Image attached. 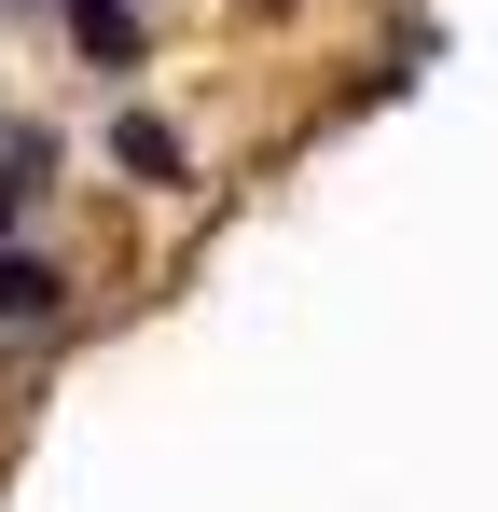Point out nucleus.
<instances>
[{
	"label": "nucleus",
	"mask_w": 498,
	"mask_h": 512,
	"mask_svg": "<svg viewBox=\"0 0 498 512\" xmlns=\"http://www.w3.org/2000/svg\"><path fill=\"white\" fill-rule=\"evenodd\" d=\"M111 167L139 180V194H180V180H194V139H180L166 111H111Z\"/></svg>",
	"instance_id": "nucleus-1"
},
{
	"label": "nucleus",
	"mask_w": 498,
	"mask_h": 512,
	"mask_svg": "<svg viewBox=\"0 0 498 512\" xmlns=\"http://www.w3.org/2000/svg\"><path fill=\"white\" fill-rule=\"evenodd\" d=\"M56 319H70L56 250H14V236H0V333H56Z\"/></svg>",
	"instance_id": "nucleus-2"
},
{
	"label": "nucleus",
	"mask_w": 498,
	"mask_h": 512,
	"mask_svg": "<svg viewBox=\"0 0 498 512\" xmlns=\"http://www.w3.org/2000/svg\"><path fill=\"white\" fill-rule=\"evenodd\" d=\"M56 14H70V42L97 70H139V56H153V42H139V0H56Z\"/></svg>",
	"instance_id": "nucleus-3"
},
{
	"label": "nucleus",
	"mask_w": 498,
	"mask_h": 512,
	"mask_svg": "<svg viewBox=\"0 0 498 512\" xmlns=\"http://www.w3.org/2000/svg\"><path fill=\"white\" fill-rule=\"evenodd\" d=\"M28 194H42V180H28V167H0V236L28 222Z\"/></svg>",
	"instance_id": "nucleus-4"
}]
</instances>
